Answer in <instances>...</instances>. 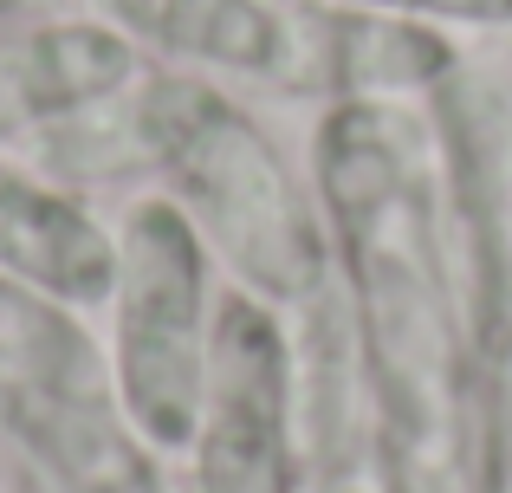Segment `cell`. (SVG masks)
Here are the masks:
<instances>
[{"label":"cell","instance_id":"obj_1","mask_svg":"<svg viewBox=\"0 0 512 493\" xmlns=\"http://www.w3.org/2000/svg\"><path fill=\"white\" fill-rule=\"evenodd\" d=\"M318 208L357 292L370 396L396 448L448 455L461 403L454 286L422 137L389 98H344L318 130Z\"/></svg>","mask_w":512,"mask_h":493},{"label":"cell","instance_id":"obj_2","mask_svg":"<svg viewBox=\"0 0 512 493\" xmlns=\"http://www.w3.org/2000/svg\"><path fill=\"white\" fill-rule=\"evenodd\" d=\"M137 137L169 176V202L195 221L234 286L266 305L325 286V221L260 124L208 78H150L137 91Z\"/></svg>","mask_w":512,"mask_h":493},{"label":"cell","instance_id":"obj_3","mask_svg":"<svg viewBox=\"0 0 512 493\" xmlns=\"http://www.w3.org/2000/svg\"><path fill=\"white\" fill-rule=\"evenodd\" d=\"M214 253L169 195H143L117 228L111 377L130 429L156 455H188L214 351Z\"/></svg>","mask_w":512,"mask_h":493},{"label":"cell","instance_id":"obj_4","mask_svg":"<svg viewBox=\"0 0 512 493\" xmlns=\"http://www.w3.org/2000/svg\"><path fill=\"white\" fill-rule=\"evenodd\" d=\"M188 468H195V493H299L292 344L279 305H266L247 286H221Z\"/></svg>","mask_w":512,"mask_h":493},{"label":"cell","instance_id":"obj_5","mask_svg":"<svg viewBox=\"0 0 512 493\" xmlns=\"http://www.w3.org/2000/svg\"><path fill=\"white\" fill-rule=\"evenodd\" d=\"M0 279L46 292L59 305H111L117 234L85 215L78 195L0 156Z\"/></svg>","mask_w":512,"mask_h":493},{"label":"cell","instance_id":"obj_6","mask_svg":"<svg viewBox=\"0 0 512 493\" xmlns=\"http://www.w3.org/2000/svg\"><path fill=\"white\" fill-rule=\"evenodd\" d=\"M111 20L137 46L208 72H279L292 59V33L266 0H111Z\"/></svg>","mask_w":512,"mask_h":493},{"label":"cell","instance_id":"obj_7","mask_svg":"<svg viewBox=\"0 0 512 493\" xmlns=\"http://www.w3.org/2000/svg\"><path fill=\"white\" fill-rule=\"evenodd\" d=\"M143 72V52L124 26L104 20H52L20 39L13 52V91L33 117H78L91 104H111Z\"/></svg>","mask_w":512,"mask_h":493},{"label":"cell","instance_id":"obj_8","mask_svg":"<svg viewBox=\"0 0 512 493\" xmlns=\"http://www.w3.org/2000/svg\"><path fill=\"white\" fill-rule=\"evenodd\" d=\"M350 13L389 20H454V26H512V0H338Z\"/></svg>","mask_w":512,"mask_h":493}]
</instances>
